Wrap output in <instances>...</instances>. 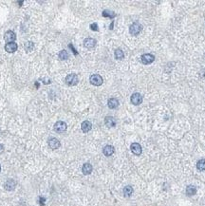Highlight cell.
<instances>
[{
    "instance_id": "1",
    "label": "cell",
    "mask_w": 205,
    "mask_h": 206,
    "mask_svg": "<svg viewBox=\"0 0 205 206\" xmlns=\"http://www.w3.org/2000/svg\"><path fill=\"white\" fill-rule=\"evenodd\" d=\"M78 81H79L78 76H77L75 73H70V74H68L67 77H65V83L69 86H76V85L78 84Z\"/></svg>"
},
{
    "instance_id": "2",
    "label": "cell",
    "mask_w": 205,
    "mask_h": 206,
    "mask_svg": "<svg viewBox=\"0 0 205 206\" xmlns=\"http://www.w3.org/2000/svg\"><path fill=\"white\" fill-rule=\"evenodd\" d=\"M54 130H55L57 133H63V132H65L67 130V123L65 122H63V121H58V122L55 123V125H54Z\"/></svg>"
},
{
    "instance_id": "3",
    "label": "cell",
    "mask_w": 205,
    "mask_h": 206,
    "mask_svg": "<svg viewBox=\"0 0 205 206\" xmlns=\"http://www.w3.org/2000/svg\"><path fill=\"white\" fill-rule=\"evenodd\" d=\"M142 29V25L139 24V23H137V22H136V23H133V24L129 27V32H130L131 35L136 36V35H138L140 32H141Z\"/></svg>"
},
{
    "instance_id": "4",
    "label": "cell",
    "mask_w": 205,
    "mask_h": 206,
    "mask_svg": "<svg viewBox=\"0 0 205 206\" xmlns=\"http://www.w3.org/2000/svg\"><path fill=\"white\" fill-rule=\"evenodd\" d=\"M89 81H90V83L93 85V86H101V85L102 84V82H104V80H102V77L101 75H99V74H92L90 76Z\"/></svg>"
},
{
    "instance_id": "5",
    "label": "cell",
    "mask_w": 205,
    "mask_h": 206,
    "mask_svg": "<svg viewBox=\"0 0 205 206\" xmlns=\"http://www.w3.org/2000/svg\"><path fill=\"white\" fill-rule=\"evenodd\" d=\"M141 60H142V63L144 65H149L154 62V60H155V56L150 54V53H146V54L142 55Z\"/></svg>"
},
{
    "instance_id": "6",
    "label": "cell",
    "mask_w": 205,
    "mask_h": 206,
    "mask_svg": "<svg viewBox=\"0 0 205 206\" xmlns=\"http://www.w3.org/2000/svg\"><path fill=\"white\" fill-rule=\"evenodd\" d=\"M130 101L131 103L133 104V105L135 106H139L142 104V96L140 94V93H133L132 95H131V98H130Z\"/></svg>"
},
{
    "instance_id": "7",
    "label": "cell",
    "mask_w": 205,
    "mask_h": 206,
    "mask_svg": "<svg viewBox=\"0 0 205 206\" xmlns=\"http://www.w3.org/2000/svg\"><path fill=\"white\" fill-rule=\"evenodd\" d=\"M48 145L51 149L55 150V149H58L60 147L61 143H60L59 140L56 139V138H50V139L48 140Z\"/></svg>"
},
{
    "instance_id": "8",
    "label": "cell",
    "mask_w": 205,
    "mask_h": 206,
    "mask_svg": "<svg viewBox=\"0 0 205 206\" xmlns=\"http://www.w3.org/2000/svg\"><path fill=\"white\" fill-rule=\"evenodd\" d=\"M4 39L6 42H8V43H11V42H14V40L16 39V35L13 30H8V32H6V33H5Z\"/></svg>"
},
{
    "instance_id": "9",
    "label": "cell",
    "mask_w": 205,
    "mask_h": 206,
    "mask_svg": "<svg viewBox=\"0 0 205 206\" xmlns=\"http://www.w3.org/2000/svg\"><path fill=\"white\" fill-rule=\"evenodd\" d=\"M130 149L131 151H132V153L137 155V156L142 154V146L138 143H133L132 145H130Z\"/></svg>"
},
{
    "instance_id": "10",
    "label": "cell",
    "mask_w": 205,
    "mask_h": 206,
    "mask_svg": "<svg viewBox=\"0 0 205 206\" xmlns=\"http://www.w3.org/2000/svg\"><path fill=\"white\" fill-rule=\"evenodd\" d=\"M15 186H16V182L13 179H9L4 184L5 189L8 191H13V189L15 188Z\"/></svg>"
},
{
    "instance_id": "11",
    "label": "cell",
    "mask_w": 205,
    "mask_h": 206,
    "mask_svg": "<svg viewBox=\"0 0 205 206\" xmlns=\"http://www.w3.org/2000/svg\"><path fill=\"white\" fill-rule=\"evenodd\" d=\"M5 50L9 53H13L15 52L17 50V44L14 43V42H11V43H7L5 45Z\"/></svg>"
},
{
    "instance_id": "12",
    "label": "cell",
    "mask_w": 205,
    "mask_h": 206,
    "mask_svg": "<svg viewBox=\"0 0 205 206\" xmlns=\"http://www.w3.org/2000/svg\"><path fill=\"white\" fill-rule=\"evenodd\" d=\"M96 45V40L94 38H85L84 41V46L87 49H92L95 47Z\"/></svg>"
},
{
    "instance_id": "13",
    "label": "cell",
    "mask_w": 205,
    "mask_h": 206,
    "mask_svg": "<svg viewBox=\"0 0 205 206\" xmlns=\"http://www.w3.org/2000/svg\"><path fill=\"white\" fill-rule=\"evenodd\" d=\"M91 128H92V125H91V123L89 121H84V122L82 123L81 129L84 133H87L88 131L91 130Z\"/></svg>"
},
{
    "instance_id": "14",
    "label": "cell",
    "mask_w": 205,
    "mask_h": 206,
    "mask_svg": "<svg viewBox=\"0 0 205 206\" xmlns=\"http://www.w3.org/2000/svg\"><path fill=\"white\" fill-rule=\"evenodd\" d=\"M107 106H108V108H111V109L117 108L119 106V101H118V99H116V98H110L109 100L107 101Z\"/></svg>"
},
{
    "instance_id": "15",
    "label": "cell",
    "mask_w": 205,
    "mask_h": 206,
    "mask_svg": "<svg viewBox=\"0 0 205 206\" xmlns=\"http://www.w3.org/2000/svg\"><path fill=\"white\" fill-rule=\"evenodd\" d=\"M104 123L107 127H114L116 125V121L112 116H107L104 119Z\"/></svg>"
},
{
    "instance_id": "16",
    "label": "cell",
    "mask_w": 205,
    "mask_h": 206,
    "mask_svg": "<svg viewBox=\"0 0 205 206\" xmlns=\"http://www.w3.org/2000/svg\"><path fill=\"white\" fill-rule=\"evenodd\" d=\"M114 151H115V148H114V146L112 145H105L104 147V150H102L104 156L106 157H110L111 155H113Z\"/></svg>"
},
{
    "instance_id": "17",
    "label": "cell",
    "mask_w": 205,
    "mask_h": 206,
    "mask_svg": "<svg viewBox=\"0 0 205 206\" xmlns=\"http://www.w3.org/2000/svg\"><path fill=\"white\" fill-rule=\"evenodd\" d=\"M92 165L90 163H85L82 167V172L84 175H89L92 172Z\"/></svg>"
},
{
    "instance_id": "18",
    "label": "cell",
    "mask_w": 205,
    "mask_h": 206,
    "mask_svg": "<svg viewBox=\"0 0 205 206\" xmlns=\"http://www.w3.org/2000/svg\"><path fill=\"white\" fill-rule=\"evenodd\" d=\"M196 193V188L194 185H188L186 188V194L188 196H194Z\"/></svg>"
},
{
    "instance_id": "19",
    "label": "cell",
    "mask_w": 205,
    "mask_h": 206,
    "mask_svg": "<svg viewBox=\"0 0 205 206\" xmlns=\"http://www.w3.org/2000/svg\"><path fill=\"white\" fill-rule=\"evenodd\" d=\"M124 197H130L131 195H132L133 193V188H132V186H130V185H127V186H125V187L124 188Z\"/></svg>"
},
{
    "instance_id": "20",
    "label": "cell",
    "mask_w": 205,
    "mask_h": 206,
    "mask_svg": "<svg viewBox=\"0 0 205 206\" xmlns=\"http://www.w3.org/2000/svg\"><path fill=\"white\" fill-rule=\"evenodd\" d=\"M114 54H115V58L117 60H122V59H124V52H122V50L120 49H117L115 50V52H114Z\"/></svg>"
},
{
    "instance_id": "21",
    "label": "cell",
    "mask_w": 205,
    "mask_h": 206,
    "mask_svg": "<svg viewBox=\"0 0 205 206\" xmlns=\"http://www.w3.org/2000/svg\"><path fill=\"white\" fill-rule=\"evenodd\" d=\"M25 50H26V52H31L33 49H34V43L33 42H31V41H28V42H26L25 43Z\"/></svg>"
},
{
    "instance_id": "22",
    "label": "cell",
    "mask_w": 205,
    "mask_h": 206,
    "mask_svg": "<svg viewBox=\"0 0 205 206\" xmlns=\"http://www.w3.org/2000/svg\"><path fill=\"white\" fill-rule=\"evenodd\" d=\"M102 16H104V17H109L112 19L115 17L116 15L114 12H111V11H108V10H104V12H102Z\"/></svg>"
},
{
    "instance_id": "23",
    "label": "cell",
    "mask_w": 205,
    "mask_h": 206,
    "mask_svg": "<svg viewBox=\"0 0 205 206\" xmlns=\"http://www.w3.org/2000/svg\"><path fill=\"white\" fill-rule=\"evenodd\" d=\"M196 168H198L199 171L205 170V160L204 159H201L198 160V163H196Z\"/></svg>"
},
{
    "instance_id": "24",
    "label": "cell",
    "mask_w": 205,
    "mask_h": 206,
    "mask_svg": "<svg viewBox=\"0 0 205 206\" xmlns=\"http://www.w3.org/2000/svg\"><path fill=\"white\" fill-rule=\"evenodd\" d=\"M58 57H59L60 60H67V59L68 58V53H67V50H63L58 53Z\"/></svg>"
},
{
    "instance_id": "25",
    "label": "cell",
    "mask_w": 205,
    "mask_h": 206,
    "mask_svg": "<svg viewBox=\"0 0 205 206\" xmlns=\"http://www.w3.org/2000/svg\"><path fill=\"white\" fill-rule=\"evenodd\" d=\"M90 29L92 30H94V32H98V25H97V23L91 24L90 25Z\"/></svg>"
},
{
    "instance_id": "26",
    "label": "cell",
    "mask_w": 205,
    "mask_h": 206,
    "mask_svg": "<svg viewBox=\"0 0 205 206\" xmlns=\"http://www.w3.org/2000/svg\"><path fill=\"white\" fill-rule=\"evenodd\" d=\"M45 201H46V199H44L43 197H39V204H40V206H45Z\"/></svg>"
},
{
    "instance_id": "27",
    "label": "cell",
    "mask_w": 205,
    "mask_h": 206,
    "mask_svg": "<svg viewBox=\"0 0 205 206\" xmlns=\"http://www.w3.org/2000/svg\"><path fill=\"white\" fill-rule=\"evenodd\" d=\"M68 47H69L70 49L72 50V52H73V53H74V54H75V55H77V54H78V52H76V50H75V49H74V48H73L72 44H69V45H68Z\"/></svg>"
},
{
    "instance_id": "28",
    "label": "cell",
    "mask_w": 205,
    "mask_h": 206,
    "mask_svg": "<svg viewBox=\"0 0 205 206\" xmlns=\"http://www.w3.org/2000/svg\"><path fill=\"white\" fill-rule=\"evenodd\" d=\"M3 151H4V146H3L2 145H0V154H2Z\"/></svg>"
},
{
    "instance_id": "29",
    "label": "cell",
    "mask_w": 205,
    "mask_h": 206,
    "mask_svg": "<svg viewBox=\"0 0 205 206\" xmlns=\"http://www.w3.org/2000/svg\"><path fill=\"white\" fill-rule=\"evenodd\" d=\"M0 171H1V166H0Z\"/></svg>"
}]
</instances>
